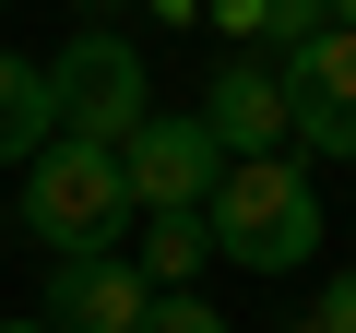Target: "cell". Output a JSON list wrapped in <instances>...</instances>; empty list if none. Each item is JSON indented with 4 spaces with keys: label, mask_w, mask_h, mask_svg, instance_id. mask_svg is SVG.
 I'll return each mask as SVG.
<instances>
[{
    "label": "cell",
    "mask_w": 356,
    "mask_h": 333,
    "mask_svg": "<svg viewBox=\"0 0 356 333\" xmlns=\"http://www.w3.org/2000/svg\"><path fill=\"white\" fill-rule=\"evenodd\" d=\"M202 226H214V262H238V274H297V262H321V191H309L297 155L226 166L214 203H202Z\"/></svg>",
    "instance_id": "obj_1"
},
{
    "label": "cell",
    "mask_w": 356,
    "mask_h": 333,
    "mask_svg": "<svg viewBox=\"0 0 356 333\" xmlns=\"http://www.w3.org/2000/svg\"><path fill=\"white\" fill-rule=\"evenodd\" d=\"M13 215H24V238H36L48 262H83V250H119V226H131L143 203H131V166H119L107 143H48V155L24 166Z\"/></svg>",
    "instance_id": "obj_2"
},
{
    "label": "cell",
    "mask_w": 356,
    "mask_h": 333,
    "mask_svg": "<svg viewBox=\"0 0 356 333\" xmlns=\"http://www.w3.org/2000/svg\"><path fill=\"white\" fill-rule=\"evenodd\" d=\"M48 95H60V143H107V155L154 119V72L119 24H72V48L48 60Z\"/></svg>",
    "instance_id": "obj_3"
},
{
    "label": "cell",
    "mask_w": 356,
    "mask_h": 333,
    "mask_svg": "<svg viewBox=\"0 0 356 333\" xmlns=\"http://www.w3.org/2000/svg\"><path fill=\"white\" fill-rule=\"evenodd\" d=\"M119 166H131V203H143V215H202L214 179H226V143L202 131V107H154V119L119 143Z\"/></svg>",
    "instance_id": "obj_4"
},
{
    "label": "cell",
    "mask_w": 356,
    "mask_h": 333,
    "mask_svg": "<svg viewBox=\"0 0 356 333\" xmlns=\"http://www.w3.org/2000/svg\"><path fill=\"white\" fill-rule=\"evenodd\" d=\"M273 72H285V107H297V155L356 166V36H344V24H321V36H309V48H285Z\"/></svg>",
    "instance_id": "obj_5"
},
{
    "label": "cell",
    "mask_w": 356,
    "mask_h": 333,
    "mask_svg": "<svg viewBox=\"0 0 356 333\" xmlns=\"http://www.w3.org/2000/svg\"><path fill=\"white\" fill-rule=\"evenodd\" d=\"M202 131L226 143V166H250V155H285L297 143V107H285V72L261 60V48H238L214 84H202Z\"/></svg>",
    "instance_id": "obj_6"
},
{
    "label": "cell",
    "mask_w": 356,
    "mask_h": 333,
    "mask_svg": "<svg viewBox=\"0 0 356 333\" xmlns=\"http://www.w3.org/2000/svg\"><path fill=\"white\" fill-rule=\"evenodd\" d=\"M143 309H154V286H143V262H119V250H83V262H60L48 274V333H143Z\"/></svg>",
    "instance_id": "obj_7"
},
{
    "label": "cell",
    "mask_w": 356,
    "mask_h": 333,
    "mask_svg": "<svg viewBox=\"0 0 356 333\" xmlns=\"http://www.w3.org/2000/svg\"><path fill=\"white\" fill-rule=\"evenodd\" d=\"M60 143V95H48V60H13L0 48V166H36Z\"/></svg>",
    "instance_id": "obj_8"
},
{
    "label": "cell",
    "mask_w": 356,
    "mask_h": 333,
    "mask_svg": "<svg viewBox=\"0 0 356 333\" xmlns=\"http://www.w3.org/2000/svg\"><path fill=\"white\" fill-rule=\"evenodd\" d=\"M202 13L238 36V48H261V60H285V48H309L321 24H332V0H202Z\"/></svg>",
    "instance_id": "obj_9"
},
{
    "label": "cell",
    "mask_w": 356,
    "mask_h": 333,
    "mask_svg": "<svg viewBox=\"0 0 356 333\" xmlns=\"http://www.w3.org/2000/svg\"><path fill=\"white\" fill-rule=\"evenodd\" d=\"M131 262H143V286L166 297V286H191V274L214 262V226H202V215H143V250H131Z\"/></svg>",
    "instance_id": "obj_10"
},
{
    "label": "cell",
    "mask_w": 356,
    "mask_h": 333,
    "mask_svg": "<svg viewBox=\"0 0 356 333\" xmlns=\"http://www.w3.org/2000/svg\"><path fill=\"white\" fill-rule=\"evenodd\" d=\"M143 333H226V309H214V297H191V286H166V297L143 309Z\"/></svg>",
    "instance_id": "obj_11"
},
{
    "label": "cell",
    "mask_w": 356,
    "mask_h": 333,
    "mask_svg": "<svg viewBox=\"0 0 356 333\" xmlns=\"http://www.w3.org/2000/svg\"><path fill=\"white\" fill-rule=\"evenodd\" d=\"M309 333H356V262H344V274L309 297Z\"/></svg>",
    "instance_id": "obj_12"
},
{
    "label": "cell",
    "mask_w": 356,
    "mask_h": 333,
    "mask_svg": "<svg viewBox=\"0 0 356 333\" xmlns=\"http://www.w3.org/2000/svg\"><path fill=\"white\" fill-rule=\"evenodd\" d=\"M143 13H154V24H202V0H143Z\"/></svg>",
    "instance_id": "obj_13"
},
{
    "label": "cell",
    "mask_w": 356,
    "mask_h": 333,
    "mask_svg": "<svg viewBox=\"0 0 356 333\" xmlns=\"http://www.w3.org/2000/svg\"><path fill=\"white\" fill-rule=\"evenodd\" d=\"M332 24H344V36H356V0H332Z\"/></svg>",
    "instance_id": "obj_14"
},
{
    "label": "cell",
    "mask_w": 356,
    "mask_h": 333,
    "mask_svg": "<svg viewBox=\"0 0 356 333\" xmlns=\"http://www.w3.org/2000/svg\"><path fill=\"white\" fill-rule=\"evenodd\" d=\"M0 333H48V321H0Z\"/></svg>",
    "instance_id": "obj_15"
},
{
    "label": "cell",
    "mask_w": 356,
    "mask_h": 333,
    "mask_svg": "<svg viewBox=\"0 0 356 333\" xmlns=\"http://www.w3.org/2000/svg\"><path fill=\"white\" fill-rule=\"evenodd\" d=\"M0 13H13V0H0Z\"/></svg>",
    "instance_id": "obj_16"
},
{
    "label": "cell",
    "mask_w": 356,
    "mask_h": 333,
    "mask_svg": "<svg viewBox=\"0 0 356 333\" xmlns=\"http://www.w3.org/2000/svg\"><path fill=\"white\" fill-rule=\"evenodd\" d=\"M95 13H107V0H95Z\"/></svg>",
    "instance_id": "obj_17"
}]
</instances>
